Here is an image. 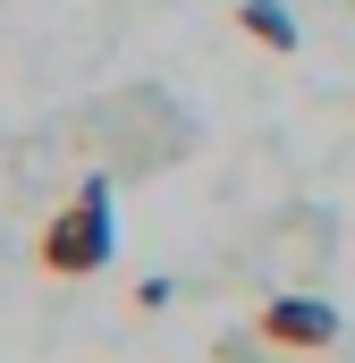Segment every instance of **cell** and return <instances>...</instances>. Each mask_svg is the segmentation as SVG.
Masks as SVG:
<instances>
[{"mask_svg": "<svg viewBox=\"0 0 355 363\" xmlns=\"http://www.w3.org/2000/svg\"><path fill=\"white\" fill-rule=\"evenodd\" d=\"M110 254H119V237H110V178H85L51 220H43L34 262L51 279H93V271H110Z\"/></svg>", "mask_w": 355, "mask_h": 363, "instance_id": "6da1fadb", "label": "cell"}, {"mask_svg": "<svg viewBox=\"0 0 355 363\" xmlns=\"http://www.w3.org/2000/svg\"><path fill=\"white\" fill-rule=\"evenodd\" d=\"M254 338L263 347H288V355H322V347H339V313L322 296H271L263 313H254Z\"/></svg>", "mask_w": 355, "mask_h": 363, "instance_id": "7a4b0ae2", "label": "cell"}, {"mask_svg": "<svg viewBox=\"0 0 355 363\" xmlns=\"http://www.w3.org/2000/svg\"><path fill=\"white\" fill-rule=\"evenodd\" d=\"M237 26H246L254 43H271V51H296V26H288V9H279V0H246V9H237Z\"/></svg>", "mask_w": 355, "mask_h": 363, "instance_id": "3957f363", "label": "cell"}, {"mask_svg": "<svg viewBox=\"0 0 355 363\" xmlns=\"http://www.w3.org/2000/svg\"><path fill=\"white\" fill-rule=\"evenodd\" d=\"M220 363H254V347H246V338H229V347H220Z\"/></svg>", "mask_w": 355, "mask_h": 363, "instance_id": "277c9868", "label": "cell"}]
</instances>
